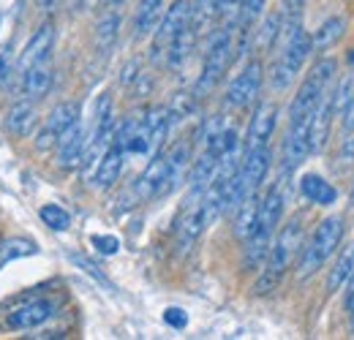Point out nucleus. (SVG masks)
<instances>
[{"label": "nucleus", "instance_id": "obj_35", "mask_svg": "<svg viewBox=\"0 0 354 340\" xmlns=\"http://www.w3.org/2000/svg\"><path fill=\"white\" fill-rule=\"evenodd\" d=\"M6 66L11 68V44H6V46H3V52H0V85L11 77V71H6Z\"/></svg>", "mask_w": 354, "mask_h": 340}, {"label": "nucleus", "instance_id": "obj_26", "mask_svg": "<svg viewBox=\"0 0 354 340\" xmlns=\"http://www.w3.org/2000/svg\"><path fill=\"white\" fill-rule=\"evenodd\" d=\"M281 33H283V17H281V11H272L270 17H265V22H262L259 46L262 49H272L275 44L281 41Z\"/></svg>", "mask_w": 354, "mask_h": 340}, {"label": "nucleus", "instance_id": "obj_16", "mask_svg": "<svg viewBox=\"0 0 354 340\" xmlns=\"http://www.w3.org/2000/svg\"><path fill=\"white\" fill-rule=\"evenodd\" d=\"M333 120H335V101H333V87H330L316 104L313 117H310V153H319L327 144Z\"/></svg>", "mask_w": 354, "mask_h": 340}, {"label": "nucleus", "instance_id": "obj_5", "mask_svg": "<svg viewBox=\"0 0 354 340\" xmlns=\"http://www.w3.org/2000/svg\"><path fill=\"white\" fill-rule=\"evenodd\" d=\"M344 232H346V220L341 215H327L324 220L316 223L313 234L303 243V251L297 258V278L300 281L313 278L333 258L338 245L344 243Z\"/></svg>", "mask_w": 354, "mask_h": 340}, {"label": "nucleus", "instance_id": "obj_24", "mask_svg": "<svg viewBox=\"0 0 354 340\" xmlns=\"http://www.w3.org/2000/svg\"><path fill=\"white\" fill-rule=\"evenodd\" d=\"M354 278V245L346 248V254L335 261V267L330 270V278H327V289L330 292H338L344 289L349 281Z\"/></svg>", "mask_w": 354, "mask_h": 340}, {"label": "nucleus", "instance_id": "obj_9", "mask_svg": "<svg viewBox=\"0 0 354 340\" xmlns=\"http://www.w3.org/2000/svg\"><path fill=\"white\" fill-rule=\"evenodd\" d=\"M262 82H265V66H262V60L254 57L240 68V74L226 87V106L229 109L251 106L262 93Z\"/></svg>", "mask_w": 354, "mask_h": 340}, {"label": "nucleus", "instance_id": "obj_25", "mask_svg": "<svg viewBox=\"0 0 354 340\" xmlns=\"http://www.w3.org/2000/svg\"><path fill=\"white\" fill-rule=\"evenodd\" d=\"M223 0H194V28L202 30L221 17Z\"/></svg>", "mask_w": 354, "mask_h": 340}, {"label": "nucleus", "instance_id": "obj_18", "mask_svg": "<svg viewBox=\"0 0 354 340\" xmlns=\"http://www.w3.org/2000/svg\"><path fill=\"white\" fill-rule=\"evenodd\" d=\"M164 17V0H139L136 11H133V39L142 41L147 36H153V30L158 28Z\"/></svg>", "mask_w": 354, "mask_h": 340}, {"label": "nucleus", "instance_id": "obj_6", "mask_svg": "<svg viewBox=\"0 0 354 340\" xmlns=\"http://www.w3.org/2000/svg\"><path fill=\"white\" fill-rule=\"evenodd\" d=\"M234 57V28L232 25H221L210 33L207 39V46H205V60H202V74L196 79V87H194V95L196 98H205L210 95L218 82L223 79L229 63Z\"/></svg>", "mask_w": 354, "mask_h": 340}, {"label": "nucleus", "instance_id": "obj_21", "mask_svg": "<svg viewBox=\"0 0 354 340\" xmlns=\"http://www.w3.org/2000/svg\"><path fill=\"white\" fill-rule=\"evenodd\" d=\"M118 36H120V11L112 3V6H106L104 17L95 25V49L101 55H109V49L118 44Z\"/></svg>", "mask_w": 354, "mask_h": 340}, {"label": "nucleus", "instance_id": "obj_15", "mask_svg": "<svg viewBox=\"0 0 354 340\" xmlns=\"http://www.w3.org/2000/svg\"><path fill=\"white\" fill-rule=\"evenodd\" d=\"M55 313H57V302H52V299H33V302L17 308V310L6 319V324H8L11 330H25V332H30V330L46 324L49 319H55Z\"/></svg>", "mask_w": 354, "mask_h": 340}, {"label": "nucleus", "instance_id": "obj_32", "mask_svg": "<svg viewBox=\"0 0 354 340\" xmlns=\"http://www.w3.org/2000/svg\"><path fill=\"white\" fill-rule=\"evenodd\" d=\"M338 117H341V133H344V136H352L354 133V98L338 112Z\"/></svg>", "mask_w": 354, "mask_h": 340}, {"label": "nucleus", "instance_id": "obj_36", "mask_svg": "<svg viewBox=\"0 0 354 340\" xmlns=\"http://www.w3.org/2000/svg\"><path fill=\"white\" fill-rule=\"evenodd\" d=\"M115 0H80V8L82 11H90V8H106V6H112Z\"/></svg>", "mask_w": 354, "mask_h": 340}, {"label": "nucleus", "instance_id": "obj_19", "mask_svg": "<svg viewBox=\"0 0 354 340\" xmlns=\"http://www.w3.org/2000/svg\"><path fill=\"white\" fill-rule=\"evenodd\" d=\"M300 193L303 199L316 207H333L338 202V191L333 182H327L322 174H303L300 177Z\"/></svg>", "mask_w": 354, "mask_h": 340}, {"label": "nucleus", "instance_id": "obj_14", "mask_svg": "<svg viewBox=\"0 0 354 340\" xmlns=\"http://www.w3.org/2000/svg\"><path fill=\"white\" fill-rule=\"evenodd\" d=\"M126 147L120 144V142H115L112 139V144L106 147V153L101 155V161L95 164V169L90 174V180H93V188H98V191H106V188H112L118 180H120V171H123V164H126Z\"/></svg>", "mask_w": 354, "mask_h": 340}, {"label": "nucleus", "instance_id": "obj_29", "mask_svg": "<svg viewBox=\"0 0 354 340\" xmlns=\"http://www.w3.org/2000/svg\"><path fill=\"white\" fill-rule=\"evenodd\" d=\"M306 6H308V0H281V17H283V28L303 25Z\"/></svg>", "mask_w": 354, "mask_h": 340}, {"label": "nucleus", "instance_id": "obj_28", "mask_svg": "<svg viewBox=\"0 0 354 340\" xmlns=\"http://www.w3.org/2000/svg\"><path fill=\"white\" fill-rule=\"evenodd\" d=\"M265 3L267 0H240V30H243V36H245V33L251 30V25L262 17Z\"/></svg>", "mask_w": 354, "mask_h": 340}, {"label": "nucleus", "instance_id": "obj_4", "mask_svg": "<svg viewBox=\"0 0 354 340\" xmlns=\"http://www.w3.org/2000/svg\"><path fill=\"white\" fill-rule=\"evenodd\" d=\"M313 55V44H310V33L303 25H292V28H283L281 33V49H278V57L272 63V71H270V85L275 93H283L297 82L300 71L306 68L308 57Z\"/></svg>", "mask_w": 354, "mask_h": 340}, {"label": "nucleus", "instance_id": "obj_17", "mask_svg": "<svg viewBox=\"0 0 354 340\" xmlns=\"http://www.w3.org/2000/svg\"><path fill=\"white\" fill-rule=\"evenodd\" d=\"M52 66H49V60L44 63H36V66H30L28 71H22V85H19V93H22V98H28V101H41L46 93H49V87H52Z\"/></svg>", "mask_w": 354, "mask_h": 340}, {"label": "nucleus", "instance_id": "obj_22", "mask_svg": "<svg viewBox=\"0 0 354 340\" xmlns=\"http://www.w3.org/2000/svg\"><path fill=\"white\" fill-rule=\"evenodd\" d=\"M346 33V19L344 17H330L324 19L313 33H310V44H313V52H327L330 46L344 39Z\"/></svg>", "mask_w": 354, "mask_h": 340}, {"label": "nucleus", "instance_id": "obj_10", "mask_svg": "<svg viewBox=\"0 0 354 340\" xmlns=\"http://www.w3.org/2000/svg\"><path fill=\"white\" fill-rule=\"evenodd\" d=\"M80 120H82V109H80L77 101H63V104L52 106V112L46 115L44 126L39 128V133H36V147L39 150L57 147L60 136L74 126V123H80Z\"/></svg>", "mask_w": 354, "mask_h": 340}, {"label": "nucleus", "instance_id": "obj_1", "mask_svg": "<svg viewBox=\"0 0 354 340\" xmlns=\"http://www.w3.org/2000/svg\"><path fill=\"white\" fill-rule=\"evenodd\" d=\"M338 79V60L335 57H319L306 79L300 82V90L295 93L289 104V117H286V133L281 144V171L295 174L300 164H306L310 155V117L322 95L335 85Z\"/></svg>", "mask_w": 354, "mask_h": 340}, {"label": "nucleus", "instance_id": "obj_13", "mask_svg": "<svg viewBox=\"0 0 354 340\" xmlns=\"http://www.w3.org/2000/svg\"><path fill=\"white\" fill-rule=\"evenodd\" d=\"M52 46H55V22L46 19V22H41V25L36 28V33L30 36V41L25 44V49H22V55H19V63H17V74L28 71V68L36 66V63L49 60Z\"/></svg>", "mask_w": 354, "mask_h": 340}, {"label": "nucleus", "instance_id": "obj_23", "mask_svg": "<svg viewBox=\"0 0 354 340\" xmlns=\"http://www.w3.org/2000/svg\"><path fill=\"white\" fill-rule=\"evenodd\" d=\"M39 254V245L28 237H11V240H3L0 243V270L17 258H25V256H36Z\"/></svg>", "mask_w": 354, "mask_h": 340}, {"label": "nucleus", "instance_id": "obj_37", "mask_svg": "<svg viewBox=\"0 0 354 340\" xmlns=\"http://www.w3.org/2000/svg\"><path fill=\"white\" fill-rule=\"evenodd\" d=\"M60 3H63V0H36L39 11H44V14H55V11L60 8Z\"/></svg>", "mask_w": 354, "mask_h": 340}, {"label": "nucleus", "instance_id": "obj_8", "mask_svg": "<svg viewBox=\"0 0 354 340\" xmlns=\"http://www.w3.org/2000/svg\"><path fill=\"white\" fill-rule=\"evenodd\" d=\"M191 22H194V3L191 0H175L164 11L158 28L153 30V49H150L153 52V60H164L167 52H169V46L175 44V39Z\"/></svg>", "mask_w": 354, "mask_h": 340}, {"label": "nucleus", "instance_id": "obj_33", "mask_svg": "<svg viewBox=\"0 0 354 340\" xmlns=\"http://www.w3.org/2000/svg\"><path fill=\"white\" fill-rule=\"evenodd\" d=\"M164 321H167L169 327H175V330H183V327L188 324V316H185V310H183V308H167Z\"/></svg>", "mask_w": 354, "mask_h": 340}, {"label": "nucleus", "instance_id": "obj_7", "mask_svg": "<svg viewBox=\"0 0 354 340\" xmlns=\"http://www.w3.org/2000/svg\"><path fill=\"white\" fill-rule=\"evenodd\" d=\"M207 226H210V220H207V213H205V191H191L188 188V196H185V202H183L175 220L177 251L188 254Z\"/></svg>", "mask_w": 354, "mask_h": 340}, {"label": "nucleus", "instance_id": "obj_38", "mask_svg": "<svg viewBox=\"0 0 354 340\" xmlns=\"http://www.w3.org/2000/svg\"><path fill=\"white\" fill-rule=\"evenodd\" d=\"M349 205H352V210H354V182H352V193H349Z\"/></svg>", "mask_w": 354, "mask_h": 340}, {"label": "nucleus", "instance_id": "obj_31", "mask_svg": "<svg viewBox=\"0 0 354 340\" xmlns=\"http://www.w3.org/2000/svg\"><path fill=\"white\" fill-rule=\"evenodd\" d=\"M71 261H74V264H80V267H82V270H85V272H88L90 278H95V281H98V283H104V286H109V281H106V278H104V272H98V267H95V264H93V261H90V258H85V256H77V254H71Z\"/></svg>", "mask_w": 354, "mask_h": 340}, {"label": "nucleus", "instance_id": "obj_34", "mask_svg": "<svg viewBox=\"0 0 354 340\" xmlns=\"http://www.w3.org/2000/svg\"><path fill=\"white\" fill-rule=\"evenodd\" d=\"M338 167L346 169L349 164H354V133L352 136H344V147H341V155H338Z\"/></svg>", "mask_w": 354, "mask_h": 340}, {"label": "nucleus", "instance_id": "obj_27", "mask_svg": "<svg viewBox=\"0 0 354 340\" xmlns=\"http://www.w3.org/2000/svg\"><path fill=\"white\" fill-rule=\"evenodd\" d=\"M39 215H41L44 226H49L52 232H66V229L71 226V215L66 213L60 205H44V207L39 210Z\"/></svg>", "mask_w": 354, "mask_h": 340}, {"label": "nucleus", "instance_id": "obj_11", "mask_svg": "<svg viewBox=\"0 0 354 340\" xmlns=\"http://www.w3.org/2000/svg\"><path fill=\"white\" fill-rule=\"evenodd\" d=\"M275 126H278V106L272 101H262L254 109V115H251V123H248L245 139H243V153H251V150H259V147H270Z\"/></svg>", "mask_w": 354, "mask_h": 340}, {"label": "nucleus", "instance_id": "obj_20", "mask_svg": "<svg viewBox=\"0 0 354 340\" xmlns=\"http://www.w3.org/2000/svg\"><path fill=\"white\" fill-rule=\"evenodd\" d=\"M6 128L14 133V136H30L36 128H39V112H36V106H33V101H28V98H22V101H17L11 109H8V115H6Z\"/></svg>", "mask_w": 354, "mask_h": 340}, {"label": "nucleus", "instance_id": "obj_12", "mask_svg": "<svg viewBox=\"0 0 354 340\" xmlns=\"http://www.w3.org/2000/svg\"><path fill=\"white\" fill-rule=\"evenodd\" d=\"M85 153H88V128L80 123L68 128L60 142H57V167L66 171L80 169L85 164Z\"/></svg>", "mask_w": 354, "mask_h": 340}, {"label": "nucleus", "instance_id": "obj_30", "mask_svg": "<svg viewBox=\"0 0 354 340\" xmlns=\"http://www.w3.org/2000/svg\"><path fill=\"white\" fill-rule=\"evenodd\" d=\"M90 245L101 256H115L120 251V240L115 234H93L90 237Z\"/></svg>", "mask_w": 354, "mask_h": 340}, {"label": "nucleus", "instance_id": "obj_2", "mask_svg": "<svg viewBox=\"0 0 354 340\" xmlns=\"http://www.w3.org/2000/svg\"><path fill=\"white\" fill-rule=\"evenodd\" d=\"M289 177L292 174L281 171V177L259 196V213H257V220H254V229L243 240L245 243V258H243L245 270H262V264H265L267 251L272 245V237H275V232L281 226V218H283Z\"/></svg>", "mask_w": 354, "mask_h": 340}, {"label": "nucleus", "instance_id": "obj_3", "mask_svg": "<svg viewBox=\"0 0 354 340\" xmlns=\"http://www.w3.org/2000/svg\"><path fill=\"white\" fill-rule=\"evenodd\" d=\"M303 243H306V226H303V218L295 215L286 226H281V232H275L272 237V245L267 251V258L262 264V272L257 278V286L254 292L257 294H272L278 289V283L283 281V275L292 270V264L300 258L303 251Z\"/></svg>", "mask_w": 354, "mask_h": 340}]
</instances>
